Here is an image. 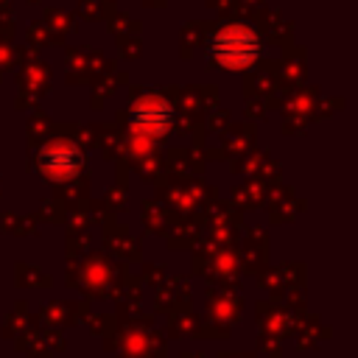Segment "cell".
<instances>
[{"instance_id":"7a4b0ae2","label":"cell","mask_w":358,"mask_h":358,"mask_svg":"<svg viewBox=\"0 0 358 358\" xmlns=\"http://www.w3.org/2000/svg\"><path fill=\"white\" fill-rule=\"evenodd\" d=\"M173 123V109L162 98H143L131 109V126L145 137H162Z\"/></svg>"},{"instance_id":"6da1fadb","label":"cell","mask_w":358,"mask_h":358,"mask_svg":"<svg viewBox=\"0 0 358 358\" xmlns=\"http://www.w3.org/2000/svg\"><path fill=\"white\" fill-rule=\"evenodd\" d=\"M260 53V39L249 25H227L210 42V56L229 70L249 67Z\"/></svg>"},{"instance_id":"3957f363","label":"cell","mask_w":358,"mask_h":358,"mask_svg":"<svg viewBox=\"0 0 358 358\" xmlns=\"http://www.w3.org/2000/svg\"><path fill=\"white\" fill-rule=\"evenodd\" d=\"M39 171L53 182H64L81 171V154L70 143H53L39 154Z\"/></svg>"}]
</instances>
